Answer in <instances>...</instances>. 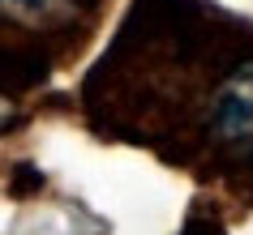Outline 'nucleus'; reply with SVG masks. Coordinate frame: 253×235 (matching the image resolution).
I'll return each instance as SVG.
<instances>
[{
    "mask_svg": "<svg viewBox=\"0 0 253 235\" xmlns=\"http://www.w3.org/2000/svg\"><path fill=\"white\" fill-rule=\"evenodd\" d=\"M69 0H0V17H22V22H43Z\"/></svg>",
    "mask_w": 253,
    "mask_h": 235,
    "instance_id": "obj_2",
    "label": "nucleus"
},
{
    "mask_svg": "<svg viewBox=\"0 0 253 235\" xmlns=\"http://www.w3.org/2000/svg\"><path fill=\"white\" fill-rule=\"evenodd\" d=\"M214 133L227 145L253 150V65L223 81V90L214 99Z\"/></svg>",
    "mask_w": 253,
    "mask_h": 235,
    "instance_id": "obj_1",
    "label": "nucleus"
},
{
    "mask_svg": "<svg viewBox=\"0 0 253 235\" xmlns=\"http://www.w3.org/2000/svg\"><path fill=\"white\" fill-rule=\"evenodd\" d=\"M4 124H9V107L0 103V129H4Z\"/></svg>",
    "mask_w": 253,
    "mask_h": 235,
    "instance_id": "obj_3",
    "label": "nucleus"
}]
</instances>
